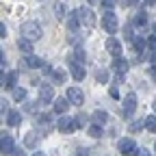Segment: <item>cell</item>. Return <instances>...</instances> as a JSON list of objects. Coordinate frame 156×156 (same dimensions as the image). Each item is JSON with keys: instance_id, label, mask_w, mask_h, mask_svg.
I'll use <instances>...</instances> for the list:
<instances>
[{"instance_id": "obj_3", "label": "cell", "mask_w": 156, "mask_h": 156, "mask_svg": "<svg viewBox=\"0 0 156 156\" xmlns=\"http://www.w3.org/2000/svg\"><path fill=\"white\" fill-rule=\"evenodd\" d=\"M67 100H69L72 104H76V106H83V102H85V93H83V89L69 87V89H67Z\"/></svg>"}, {"instance_id": "obj_14", "label": "cell", "mask_w": 156, "mask_h": 156, "mask_svg": "<svg viewBox=\"0 0 156 156\" xmlns=\"http://www.w3.org/2000/svg\"><path fill=\"white\" fill-rule=\"evenodd\" d=\"M5 119H7V124H9V126H17V124H20V119H22V113H20V111H9Z\"/></svg>"}, {"instance_id": "obj_44", "label": "cell", "mask_w": 156, "mask_h": 156, "mask_svg": "<svg viewBox=\"0 0 156 156\" xmlns=\"http://www.w3.org/2000/svg\"><path fill=\"white\" fill-rule=\"evenodd\" d=\"M152 28H154V33H156V24H154V26H152Z\"/></svg>"}, {"instance_id": "obj_9", "label": "cell", "mask_w": 156, "mask_h": 156, "mask_svg": "<svg viewBox=\"0 0 156 156\" xmlns=\"http://www.w3.org/2000/svg\"><path fill=\"white\" fill-rule=\"evenodd\" d=\"M134 111H136V95L134 93H128L124 98V113L126 115H132Z\"/></svg>"}, {"instance_id": "obj_24", "label": "cell", "mask_w": 156, "mask_h": 156, "mask_svg": "<svg viewBox=\"0 0 156 156\" xmlns=\"http://www.w3.org/2000/svg\"><path fill=\"white\" fill-rule=\"evenodd\" d=\"M89 136H93V139H100V136H102L100 124H91V126H89Z\"/></svg>"}, {"instance_id": "obj_33", "label": "cell", "mask_w": 156, "mask_h": 156, "mask_svg": "<svg viewBox=\"0 0 156 156\" xmlns=\"http://www.w3.org/2000/svg\"><path fill=\"white\" fill-rule=\"evenodd\" d=\"M35 108H37L35 102H28V104H26V111H28V113H35Z\"/></svg>"}, {"instance_id": "obj_39", "label": "cell", "mask_w": 156, "mask_h": 156, "mask_svg": "<svg viewBox=\"0 0 156 156\" xmlns=\"http://www.w3.org/2000/svg\"><path fill=\"white\" fill-rule=\"evenodd\" d=\"M150 76L154 78V80H156V67H154V69H150Z\"/></svg>"}, {"instance_id": "obj_12", "label": "cell", "mask_w": 156, "mask_h": 156, "mask_svg": "<svg viewBox=\"0 0 156 156\" xmlns=\"http://www.w3.org/2000/svg\"><path fill=\"white\" fill-rule=\"evenodd\" d=\"M106 50H108L113 56H119V54H122V44L117 41V39H108V41H106Z\"/></svg>"}, {"instance_id": "obj_4", "label": "cell", "mask_w": 156, "mask_h": 156, "mask_svg": "<svg viewBox=\"0 0 156 156\" xmlns=\"http://www.w3.org/2000/svg\"><path fill=\"white\" fill-rule=\"evenodd\" d=\"M102 28H104L106 33H111V35L117 30V17H115V13L106 11V15L102 17Z\"/></svg>"}, {"instance_id": "obj_18", "label": "cell", "mask_w": 156, "mask_h": 156, "mask_svg": "<svg viewBox=\"0 0 156 156\" xmlns=\"http://www.w3.org/2000/svg\"><path fill=\"white\" fill-rule=\"evenodd\" d=\"M78 26H80V17H78V13H72L67 17V30H76Z\"/></svg>"}, {"instance_id": "obj_35", "label": "cell", "mask_w": 156, "mask_h": 156, "mask_svg": "<svg viewBox=\"0 0 156 156\" xmlns=\"http://www.w3.org/2000/svg\"><path fill=\"white\" fill-rule=\"evenodd\" d=\"M0 37H7V26L0 24Z\"/></svg>"}, {"instance_id": "obj_40", "label": "cell", "mask_w": 156, "mask_h": 156, "mask_svg": "<svg viewBox=\"0 0 156 156\" xmlns=\"http://www.w3.org/2000/svg\"><path fill=\"white\" fill-rule=\"evenodd\" d=\"M139 0H126V5H136Z\"/></svg>"}, {"instance_id": "obj_16", "label": "cell", "mask_w": 156, "mask_h": 156, "mask_svg": "<svg viewBox=\"0 0 156 156\" xmlns=\"http://www.w3.org/2000/svg\"><path fill=\"white\" fill-rule=\"evenodd\" d=\"M72 76H74V80H83L85 78V67L80 63H74L72 65Z\"/></svg>"}, {"instance_id": "obj_45", "label": "cell", "mask_w": 156, "mask_h": 156, "mask_svg": "<svg viewBox=\"0 0 156 156\" xmlns=\"http://www.w3.org/2000/svg\"><path fill=\"white\" fill-rule=\"evenodd\" d=\"M154 111H156V100H154Z\"/></svg>"}, {"instance_id": "obj_28", "label": "cell", "mask_w": 156, "mask_h": 156, "mask_svg": "<svg viewBox=\"0 0 156 156\" xmlns=\"http://www.w3.org/2000/svg\"><path fill=\"white\" fill-rule=\"evenodd\" d=\"M7 113H9V106H7V100H2V98H0V115H2V117H7Z\"/></svg>"}, {"instance_id": "obj_34", "label": "cell", "mask_w": 156, "mask_h": 156, "mask_svg": "<svg viewBox=\"0 0 156 156\" xmlns=\"http://www.w3.org/2000/svg\"><path fill=\"white\" fill-rule=\"evenodd\" d=\"M111 98H115V100L119 98V91H117V87H111Z\"/></svg>"}, {"instance_id": "obj_6", "label": "cell", "mask_w": 156, "mask_h": 156, "mask_svg": "<svg viewBox=\"0 0 156 156\" xmlns=\"http://www.w3.org/2000/svg\"><path fill=\"white\" fill-rule=\"evenodd\" d=\"M52 102H54V91H52V87L44 85L39 89V104H52Z\"/></svg>"}, {"instance_id": "obj_8", "label": "cell", "mask_w": 156, "mask_h": 156, "mask_svg": "<svg viewBox=\"0 0 156 156\" xmlns=\"http://www.w3.org/2000/svg\"><path fill=\"white\" fill-rule=\"evenodd\" d=\"M56 128H58V132H72L76 126H74V119H69L67 115H63V117H58Z\"/></svg>"}, {"instance_id": "obj_5", "label": "cell", "mask_w": 156, "mask_h": 156, "mask_svg": "<svg viewBox=\"0 0 156 156\" xmlns=\"http://www.w3.org/2000/svg\"><path fill=\"white\" fill-rule=\"evenodd\" d=\"M78 17H80V22L85 26H93V22H95V15H93V11L89 7H80V9H78Z\"/></svg>"}, {"instance_id": "obj_46", "label": "cell", "mask_w": 156, "mask_h": 156, "mask_svg": "<svg viewBox=\"0 0 156 156\" xmlns=\"http://www.w3.org/2000/svg\"><path fill=\"white\" fill-rule=\"evenodd\" d=\"M154 150H156V145H154Z\"/></svg>"}, {"instance_id": "obj_20", "label": "cell", "mask_w": 156, "mask_h": 156, "mask_svg": "<svg viewBox=\"0 0 156 156\" xmlns=\"http://www.w3.org/2000/svg\"><path fill=\"white\" fill-rule=\"evenodd\" d=\"M143 126H145L147 132H156V115H147L145 122H143Z\"/></svg>"}, {"instance_id": "obj_27", "label": "cell", "mask_w": 156, "mask_h": 156, "mask_svg": "<svg viewBox=\"0 0 156 156\" xmlns=\"http://www.w3.org/2000/svg\"><path fill=\"white\" fill-rule=\"evenodd\" d=\"M54 13H56V17H58V20H63V17H65V7L56 2V5H54Z\"/></svg>"}, {"instance_id": "obj_29", "label": "cell", "mask_w": 156, "mask_h": 156, "mask_svg": "<svg viewBox=\"0 0 156 156\" xmlns=\"http://www.w3.org/2000/svg\"><path fill=\"white\" fill-rule=\"evenodd\" d=\"M106 80H108V74L100 69V72H98V83H106Z\"/></svg>"}, {"instance_id": "obj_10", "label": "cell", "mask_w": 156, "mask_h": 156, "mask_svg": "<svg viewBox=\"0 0 156 156\" xmlns=\"http://www.w3.org/2000/svg\"><path fill=\"white\" fill-rule=\"evenodd\" d=\"M37 141H39V132H35V130H28V132L24 134V147L33 150V147L37 145Z\"/></svg>"}, {"instance_id": "obj_31", "label": "cell", "mask_w": 156, "mask_h": 156, "mask_svg": "<svg viewBox=\"0 0 156 156\" xmlns=\"http://www.w3.org/2000/svg\"><path fill=\"white\" fill-rule=\"evenodd\" d=\"M113 5H115V0H102V7L108 11V9H113Z\"/></svg>"}, {"instance_id": "obj_43", "label": "cell", "mask_w": 156, "mask_h": 156, "mask_svg": "<svg viewBox=\"0 0 156 156\" xmlns=\"http://www.w3.org/2000/svg\"><path fill=\"white\" fill-rule=\"evenodd\" d=\"M35 156H46V154L44 152H35Z\"/></svg>"}, {"instance_id": "obj_36", "label": "cell", "mask_w": 156, "mask_h": 156, "mask_svg": "<svg viewBox=\"0 0 156 156\" xmlns=\"http://www.w3.org/2000/svg\"><path fill=\"white\" fill-rule=\"evenodd\" d=\"M78 156H89V154H87V150H85V147H80V150H78Z\"/></svg>"}, {"instance_id": "obj_1", "label": "cell", "mask_w": 156, "mask_h": 156, "mask_svg": "<svg viewBox=\"0 0 156 156\" xmlns=\"http://www.w3.org/2000/svg\"><path fill=\"white\" fill-rule=\"evenodd\" d=\"M22 37L28 39V41H37L41 37V26L37 22H24L22 24Z\"/></svg>"}, {"instance_id": "obj_15", "label": "cell", "mask_w": 156, "mask_h": 156, "mask_svg": "<svg viewBox=\"0 0 156 156\" xmlns=\"http://www.w3.org/2000/svg\"><path fill=\"white\" fill-rule=\"evenodd\" d=\"M132 26H134V28H139V30L147 28V15H145V13H139V15L134 17V22H132Z\"/></svg>"}, {"instance_id": "obj_2", "label": "cell", "mask_w": 156, "mask_h": 156, "mask_svg": "<svg viewBox=\"0 0 156 156\" xmlns=\"http://www.w3.org/2000/svg\"><path fill=\"white\" fill-rule=\"evenodd\" d=\"M117 150H119L124 156H136V143L132 139H119V143H117Z\"/></svg>"}, {"instance_id": "obj_30", "label": "cell", "mask_w": 156, "mask_h": 156, "mask_svg": "<svg viewBox=\"0 0 156 156\" xmlns=\"http://www.w3.org/2000/svg\"><path fill=\"white\" fill-rule=\"evenodd\" d=\"M147 48H150L152 52H156V37H150V39H147Z\"/></svg>"}, {"instance_id": "obj_37", "label": "cell", "mask_w": 156, "mask_h": 156, "mask_svg": "<svg viewBox=\"0 0 156 156\" xmlns=\"http://www.w3.org/2000/svg\"><path fill=\"white\" fill-rule=\"evenodd\" d=\"M13 156H24V152H22V150H17V147H15V150H13Z\"/></svg>"}, {"instance_id": "obj_26", "label": "cell", "mask_w": 156, "mask_h": 156, "mask_svg": "<svg viewBox=\"0 0 156 156\" xmlns=\"http://www.w3.org/2000/svg\"><path fill=\"white\" fill-rule=\"evenodd\" d=\"M15 80H17V74H15V72H9V74H7V87L13 89V87H15Z\"/></svg>"}, {"instance_id": "obj_7", "label": "cell", "mask_w": 156, "mask_h": 156, "mask_svg": "<svg viewBox=\"0 0 156 156\" xmlns=\"http://www.w3.org/2000/svg\"><path fill=\"white\" fill-rule=\"evenodd\" d=\"M15 145H13V139L9 134H0V152L2 154H13Z\"/></svg>"}, {"instance_id": "obj_21", "label": "cell", "mask_w": 156, "mask_h": 156, "mask_svg": "<svg viewBox=\"0 0 156 156\" xmlns=\"http://www.w3.org/2000/svg\"><path fill=\"white\" fill-rule=\"evenodd\" d=\"M52 80L56 83V85H61V83H65V72L63 69H52Z\"/></svg>"}, {"instance_id": "obj_11", "label": "cell", "mask_w": 156, "mask_h": 156, "mask_svg": "<svg viewBox=\"0 0 156 156\" xmlns=\"http://www.w3.org/2000/svg\"><path fill=\"white\" fill-rule=\"evenodd\" d=\"M52 104H54V113H58V115H65L72 102H69V100H65V98H58V100H54Z\"/></svg>"}, {"instance_id": "obj_42", "label": "cell", "mask_w": 156, "mask_h": 156, "mask_svg": "<svg viewBox=\"0 0 156 156\" xmlns=\"http://www.w3.org/2000/svg\"><path fill=\"white\" fill-rule=\"evenodd\" d=\"M98 2H100V0H89V5H98Z\"/></svg>"}, {"instance_id": "obj_25", "label": "cell", "mask_w": 156, "mask_h": 156, "mask_svg": "<svg viewBox=\"0 0 156 156\" xmlns=\"http://www.w3.org/2000/svg\"><path fill=\"white\" fill-rule=\"evenodd\" d=\"M85 124H87V115H85V113H80V115H78L76 119H74V126H76V128H83Z\"/></svg>"}, {"instance_id": "obj_38", "label": "cell", "mask_w": 156, "mask_h": 156, "mask_svg": "<svg viewBox=\"0 0 156 156\" xmlns=\"http://www.w3.org/2000/svg\"><path fill=\"white\" fill-rule=\"evenodd\" d=\"M136 156H150V154H147L145 150H139V152H136Z\"/></svg>"}, {"instance_id": "obj_32", "label": "cell", "mask_w": 156, "mask_h": 156, "mask_svg": "<svg viewBox=\"0 0 156 156\" xmlns=\"http://www.w3.org/2000/svg\"><path fill=\"white\" fill-rule=\"evenodd\" d=\"M39 69H41L44 74H52V67H50L48 63H44V65H41V67H39Z\"/></svg>"}, {"instance_id": "obj_17", "label": "cell", "mask_w": 156, "mask_h": 156, "mask_svg": "<svg viewBox=\"0 0 156 156\" xmlns=\"http://www.w3.org/2000/svg\"><path fill=\"white\" fill-rule=\"evenodd\" d=\"M24 63H26V67H41V65H44L41 58H37V56H33V54H26Z\"/></svg>"}, {"instance_id": "obj_23", "label": "cell", "mask_w": 156, "mask_h": 156, "mask_svg": "<svg viewBox=\"0 0 156 156\" xmlns=\"http://www.w3.org/2000/svg\"><path fill=\"white\" fill-rule=\"evenodd\" d=\"M17 46H20V50H22L24 54H33V46H30V41H28V39H24V37H22Z\"/></svg>"}, {"instance_id": "obj_41", "label": "cell", "mask_w": 156, "mask_h": 156, "mask_svg": "<svg viewBox=\"0 0 156 156\" xmlns=\"http://www.w3.org/2000/svg\"><path fill=\"white\" fill-rule=\"evenodd\" d=\"M145 5H156V0H145Z\"/></svg>"}, {"instance_id": "obj_13", "label": "cell", "mask_w": 156, "mask_h": 156, "mask_svg": "<svg viewBox=\"0 0 156 156\" xmlns=\"http://www.w3.org/2000/svg\"><path fill=\"white\" fill-rule=\"evenodd\" d=\"M113 69H115V74H126L128 72V61H124V58H119V56H117L115 58V63H113Z\"/></svg>"}, {"instance_id": "obj_19", "label": "cell", "mask_w": 156, "mask_h": 156, "mask_svg": "<svg viewBox=\"0 0 156 156\" xmlns=\"http://www.w3.org/2000/svg\"><path fill=\"white\" fill-rule=\"evenodd\" d=\"M108 122V115L104 113V111H93V124H106Z\"/></svg>"}, {"instance_id": "obj_22", "label": "cell", "mask_w": 156, "mask_h": 156, "mask_svg": "<svg viewBox=\"0 0 156 156\" xmlns=\"http://www.w3.org/2000/svg\"><path fill=\"white\" fill-rule=\"evenodd\" d=\"M13 100L24 102V100H26V89H22V87H13Z\"/></svg>"}]
</instances>
